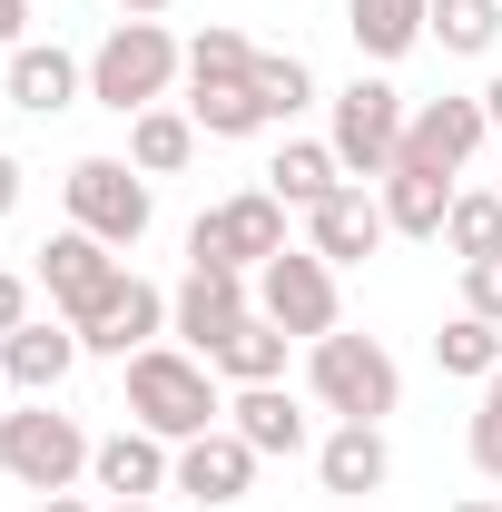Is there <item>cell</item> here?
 Listing matches in <instances>:
<instances>
[{
	"instance_id": "6da1fadb",
	"label": "cell",
	"mask_w": 502,
	"mask_h": 512,
	"mask_svg": "<svg viewBox=\"0 0 502 512\" xmlns=\"http://www.w3.org/2000/svg\"><path fill=\"white\" fill-rule=\"evenodd\" d=\"M128 424H148L158 444H197V434H217V424H227V404H217V365H207V355H178V345L128 355Z\"/></svg>"
},
{
	"instance_id": "7a4b0ae2",
	"label": "cell",
	"mask_w": 502,
	"mask_h": 512,
	"mask_svg": "<svg viewBox=\"0 0 502 512\" xmlns=\"http://www.w3.org/2000/svg\"><path fill=\"white\" fill-rule=\"evenodd\" d=\"M306 384H315V404L335 414V424H384L394 404H404V375H394V355H384L375 335H315L306 345Z\"/></svg>"
},
{
	"instance_id": "3957f363",
	"label": "cell",
	"mask_w": 502,
	"mask_h": 512,
	"mask_svg": "<svg viewBox=\"0 0 502 512\" xmlns=\"http://www.w3.org/2000/svg\"><path fill=\"white\" fill-rule=\"evenodd\" d=\"M188 69V40H168L158 20H119L99 50H89V99L99 109H119V119H138V109H158L168 99V79Z\"/></svg>"
},
{
	"instance_id": "277c9868",
	"label": "cell",
	"mask_w": 502,
	"mask_h": 512,
	"mask_svg": "<svg viewBox=\"0 0 502 512\" xmlns=\"http://www.w3.org/2000/svg\"><path fill=\"white\" fill-rule=\"evenodd\" d=\"M89 434H79V414H60L50 394H30L20 414H0V473L10 483H30V493H69L79 473H89Z\"/></svg>"
},
{
	"instance_id": "5b68a950",
	"label": "cell",
	"mask_w": 502,
	"mask_h": 512,
	"mask_svg": "<svg viewBox=\"0 0 502 512\" xmlns=\"http://www.w3.org/2000/svg\"><path fill=\"white\" fill-rule=\"evenodd\" d=\"M404 119H414V109H404L394 79H355V89L335 99V138H325L335 168H345V178H394V158H404Z\"/></svg>"
},
{
	"instance_id": "8992f818",
	"label": "cell",
	"mask_w": 502,
	"mask_h": 512,
	"mask_svg": "<svg viewBox=\"0 0 502 512\" xmlns=\"http://www.w3.org/2000/svg\"><path fill=\"white\" fill-rule=\"evenodd\" d=\"M60 197H69V227H89L99 247H138L148 217H158V207H148V178H138L128 158H79L60 178Z\"/></svg>"
},
{
	"instance_id": "52a82bcc",
	"label": "cell",
	"mask_w": 502,
	"mask_h": 512,
	"mask_svg": "<svg viewBox=\"0 0 502 512\" xmlns=\"http://www.w3.org/2000/svg\"><path fill=\"white\" fill-rule=\"evenodd\" d=\"M286 256V197L276 188H237L227 207H207L188 227V266H266Z\"/></svg>"
},
{
	"instance_id": "ba28073f",
	"label": "cell",
	"mask_w": 502,
	"mask_h": 512,
	"mask_svg": "<svg viewBox=\"0 0 502 512\" xmlns=\"http://www.w3.org/2000/svg\"><path fill=\"white\" fill-rule=\"evenodd\" d=\"M256 316L266 325H286V335H335V266L315 247H286V256H266L256 266Z\"/></svg>"
},
{
	"instance_id": "9c48e42d",
	"label": "cell",
	"mask_w": 502,
	"mask_h": 512,
	"mask_svg": "<svg viewBox=\"0 0 502 512\" xmlns=\"http://www.w3.org/2000/svg\"><path fill=\"white\" fill-rule=\"evenodd\" d=\"M247 316H256L247 266H188V286L168 296V335H188V355H217Z\"/></svg>"
},
{
	"instance_id": "30bf717a",
	"label": "cell",
	"mask_w": 502,
	"mask_h": 512,
	"mask_svg": "<svg viewBox=\"0 0 502 512\" xmlns=\"http://www.w3.org/2000/svg\"><path fill=\"white\" fill-rule=\"evenodd\" d=\"M493 138V119H483V89L473 99H424L414 119H404V158L394 168H434V178H463V158Z\"/></svg>"
},
{
	"instance_id": "8fae6325",
	"label": "cell",
	"mask_w": 502,
	"mask_h": 512,
	"mask_svg": "<svg viewBox=\"0 0 502 512\" xmlns=\"http://www.w3.org/2000/svg\"><path fill=\"white\" fill-rule=\"evenodd\" d=\"M158 325H168V296H158V286H148V276H109V296H99V306H89V316H79V345H89V355H148V345H158Z\"/></svg>"
},
{
	"instance_id": "7c38bea8",
	"label": "cell",
	"mask_w": 502,
	"mask_h": 512,
	"mask_svg": "<svg viewBox=\"0 0 502 512\" xmlns=\"http://www.w3.org/2000/svg\"><path fill=\"white\" fill-rule=\"evenodd\" d=\"M384 237H394V227H384V197L365 188V178H345L325 207H306V247L325 256V266H365Z\"/></svg>"
},
{
	"instance_id": "4fadbf2b",
	"label": "cell",
	"mask_w": 502,
	"mask_h": 512,
	"mask_svg": "<svg viewBox=\"0 0 502 512\" xmlns=\"http://www.w3.org/2000/svg\"><path fill=\"white\" fill-rule=\"evenodd\" d=\"M109 276H119V247H99L89 227H60L50 247H40V286H50V306L60 325H79L99 296H109Z\"/></svg>"
},
{
	"instance_id": "5bb4252c",
	"label": "cell",
	"mask_w": 502,
	"mask_h": 512,
	"mask_svg": "<svg viewBox=\"0 0 502 512\" xmlns=\"http://www.w3.org/2000/svg\"><path fill=\"white\" fill-rule=\"evenodd\" d=\"M89 483H99L109 503H148V493H168V483H178V453L158 444L148 424H119L109 444L89 453Z\"/></svg>"
},
{
	"instance_id": "9a60e30c",
	"label": "cell",
	"mask_w": 502,
	"mask_h": 512,
	"mask_svg": "<svg viewBox=\"0 0 502 512\" xmlns=\"http://www.w3.org/2000/svg\"><path fill=\"white\" fill-rule=\"evenodd\" d=\"M256 463H266V453H256V444H237V434L217 424V434L178 444V493H188V503H207V512H227V503H247Z\"/></svg>"
},
{
	"instance_id": "2e32d148",
	"label": "cell",
	"mask_w": 502,
	"mask_h": 512,
	"mask_svg": "<svg viewBox=\"0 0 502 512\" xmlns=\"http://www.w3.org/2000/svg\"><path fill=\"white\" fill-rule=\"evenodd\" d=\"M89 345H79V325H20V335H0V375L20 384V394H60L69 384V365H79Z\"/></svg>"
},
{
	"instance_id": "e0dca14e",
	"label": "cell",
	"mask_w": 502,
	"mask_h": 512,
	"mask_svg": "<svg viewBox=\"0 0 502 512\" xmlns=\"http://www.w3.org/2000/svg\"><path fill=\"white\" fill-rule=\"evenodd\" d=\"M227 434L256 453H306L315 444V424H306V404L286 394V384H237V404H227Z\"/></svg>"
},
{
	"instance_id": "ac0fdd59",
	"label": "cell",
	"mask_w": 502,
	"mask_h": 512,
	"mask_svg": "<svg viewBox=\"0 0 502 512\" xmlns=\"http://www.w3.org/2000/svg\"><path fill=\"white\" fill-rule=\"evenodd\" d=\"M79 89H89V60H69L60 40H20V50H10V99H20L30 119H60Z\"/></svg>"
},
{
	"instance_id": "d6986e66",
	"label": "cell",
	"mask_w": 502,
	"mask_h": 512,
	"mask_svg": "<svg viewBox=\"0 0 502 512\" xmlns=\"http://www.w3.org/2000/svg\"><path fill=\"white\" fill-rule=\"evenodd\" d=\"M315 473H325V493H345V503L384 493V473H394V453H384V424H335V434L315 444Z\"/></svg>"
},
{
	"instance_id": "ffe728a7",
	"label": "cell",
	"mask_w": 502,
	"mask_h": 512,
	"mask_svg": "<svg viewBox=\"0 0 502 512\" xmlns=\"http://www.w3.org/2000/svg\"><path fill=\"white\" fill-rule=\"evenodd\" d=\"M375 197H384V227L394 237H434L443 247V217H453V178H434V168H394V178H375Z\"/></svg>"
},
{
	"instance_id": "44dd1931",
	"label": "cell",
	"mask_w": 502,
	"mask_h": 512,
	"mask_svg": "<svg viewBox=\"0 0 502 512\" xmlns=\"http://www.w3.org/2000/svg\"><path fill=\"white\" fill-rule=\"evenodd\" d=\"M345 30L365 60H404L414 40H434V0H345Z\"/></svg>"
},
{
	"instance_id": "7402d4cb",
	"label": "cell",
	"mask_w": 502,
	"mask_h": 512,
	"mask_svg": "<svg viewBox=\"0 0 502 512\" xmlns=\"http://www.w3.org/2000/svg\"><path fill=\"white\" fill-rule=\"evenodd\" d=\"M188 158H197V119H188V109L158 99V109L128 119V168H138V178H178Z\"/></svg>"
},
{
	"instance_id": "603a6c76",
	"label": "cell",
	"mask_w": 502,
	"mask_h": 512,
	"mask_svg": "<svg viewBox=\"0 0 502 512\" xmlns=\"http://www.w3.org/2000/svg\"><path fill=\"white\" fill-rule=\"evenodd\" d=\"M266 188L286 197V207H325V197L345 188V168H335V148H325V138H286V148H276V168H266Z\"/></svg>"
},
{
	"instance_id": "cb8c5ba5",
	"label": "cell",
	"mask_w": 502,
	"mask_h": 512,
	"mask_svg": "<svg viewBox=\"0 0 502 512\" xmlns=\"http://www.w3.org/2000/svg\"><path fill=\"white\" fill-rule=\"evenodd\" d=\"M286 345H296L286 325L247 316V325H237V335H227V345H217V355H207V365H217V375H227V384H276V375H286Z\"/></svg>"
},
{
	"instance_id": "d4e9b609",
	"label": "cell",
	"mask_w": 502,
	"mask_h": 512,
	"mask_svg": "<svg viewBox=\"0 0 502 512\" xmlns=\"http://www.w3.org/2000/svg\"><path fill=\"white\" fill-rule=\"evenodd\" d=\"M256 79V50H247V30H227V20H207L188 40V89H247Z\"/></svg>"
},
{
	"instance_id": "484cf974",
	"label": "cell",
	"mask_w": 502,
	"mask_h": 512,
	"mask_svg": "<svg viewBox=\"0 0 502 512\" xmlns=\"http://www.w3.org/2000/svg\"><path fill=\"white\" fill-rule=\"evenodd\" d=\"M434 365H443V375H473V384H493V365H502V325L463 306V316H453V325L434 335Z\"/></svg>"
},
{
	"instance_id": "4316f807",
	"label": "cell",
	"mask_w": 502,
	"mask_h": 512,
	"mask_svg": "<svg viewBox=\"0 0 502 512\" xmlns=\"http://www.w3.org/2000/svg\"><path fill=\"white\" fill-rule=\"evenodd\" d=\"M256 109H266V128L276 119H296V109H315V69L296 60V50H256Z\"/></svg>"
},
{
	"instance_id": "83f0119b",
	"label": "cell",
	"mask_w": 502,
	"mask_h": 512,
	"mask_svg": "<svg viewBox=\"0 0 502 512\" xmlns=\"http://www.w3.org/2000/svg\"><path fill=\"white\" fill-rule=\"evenodd\" d=\"M434 40L463 50V60H483L502 40V0H434Z\"/></svg>"
},
{
	"instance_id": "f1b7e54d",
	"label": "cell",
	"mask_w": 502,
	"mask_h": 512,
	"mask_svg": "<svg viewBox=\"0 0 502 512\" xmlns=\"http://www.w3.org/2000/svg\"><path fill=\"white\" fill-rule=\"evenodd\" d=\"M443 247L463 256V266H473V256H502V188H493V197H453V217H443Z\"/></svg>"
},
{
	"instance_id": "f546056e",
	"label": "cell",
	"mask_w": 502,
	"mask_h": 512,
	"mask_svg": "<svg viewBox=\"0 0 502 512\" xmlns=\"http://www.w3.org/2000/svg\"><path fill=\"white\" fill-rule=\"evenodd\" d=\"M188 119L197 138H256L266 109H256V89H188Z\"/></svg>"
},
{
	"instance_id": "4dcf8cb0",
	"label": "cell",
	"mask_w": 502,
	"mask_h": 512,
	"mask_svg": "<svg viewBox=\"0 0 502 512\" xmlns=\"http://www.w3.org/2000/svg\"><path fill=\"white\" fill-rule=\"evenodd\" d=\"M463 306L502 325V256H473V266H463Z\"/></svg>"
},
{
	"instance_id": "1f68e13d",
	"label": "cell",
	"mask_w": 502,
	"mask_h": 512,
	"mask_svg": "<svg viewBox=\"0 0 502 512\" xmlns=\"http://www.w3.org/2000/svg\"><path fill=\"white\" fill-rule=\"evenodd\" d=\"M473 473H483V483H502V404H483V414H473Z\"/></svg>"
},
{
	"instance_id": "d6a6232c",
	"label": "cell",
	"mask_w": 502,
	"mask_h": 512,
	"mask_svg": "<svg viewBox=\"0 0 502 512\" xmlns=\"http://www.w3.org/2000/svg\"><path fill=\"white\" fill-rule=\"evenodd\" d=\"M20 325H30V286L0 266V335H20Z\"/></svg>"
},
{
	"instance_id": "836d02e7",
	"label": "cell",
	"mask_w": 502,
	"mask_h": 512,
	"mask_svg": "<svg viewBox=\"0 0 502 512\" xmlns=\"http://www.w3.org/2000/svg\"><path fill=\"white\" fill-rule=\"evenodd\" d=\"M20 30H30V0H0V50H20Z\"/></svg>"
},
{
	"instance_id": "e575fe53",
	"label": "cell",
	"mask_w": 502,
	"mask_h": 512,
	"mask_svg": "<svg viewBox=\"0 0 502 512\" xmlns=\"http://www.w3.org/2000/svg\"><path fill=\"white\" fill-rule=\"evenodd\" d=\"M20 178H30V168H20V158H10V148H0V217H10V207H20Z\"/></svg>"
},
{
	"instance_id": "d590c367",
	"label": "cell",
	"mask_w": 502,
	"mask_h": 512,
	"mask_svg": "<svg viewBox=\"0 0 502 512\" xmlns=\"http://www.w3.org/2000/svg\"><path fill=\"white\" fill-rule=\"evenodd\" d=\"M483 119H493V138H502V69L483 79Z\"/></svg>"
},
{
	"instance_id": "8d00e7d4",
	"label": "cell",
	"mask_w": 502,
	"mask_h": 512,
	"mask_svg": "<svg viewBox=\"0 0 502 512\" xmlns=\"http://www.w3.org/2000/svg\"><path fill=\"white\" fill-rule=\"evenodd\" d=\"M40 512H89V503H79V493H40Z\"/></svg>"
},
{
	"instance_id": "74e56055",
	"label": "cell",
	"mask_w": 502,
	"mask_h": 512,
	"mask_svg": "<svg viewBox=\"0 0 502 512\" xmlns=\"http://www.w3.org/2000/svg\"><path fill=\"white\" fill-rule=\"evenodd\" d=\"M119 10H128V20H158V10H168V0H119Z\"/></svg>"
},
{
	"instance_id": "f35d334b",
	"label": "cell",
	"mask_w": 502,
	"mask_h": 512,
	"mask_svg": "<svg viewBox=\"0 0 502 512\" xmlns=\"http://www.w3.org/2000/svg\"><path fill=\"white\" fill-rule=\"evenodd\" d=\"M483 404H502V365H493V384H483Z\"/></svg>"
},
{
	"instance_id": "ab89813d",
	"label": "cell",
	"mask_w": 502,
	"mask_h": 512,
	"mask_svg": "<svg viewBox=\"0 0 502 512\" xmlns=\"http://www.w3.org/2000/svg\"><path fill=\"white\" fill-rule=\"evenodd\" d=\"M453 512H502V503H483V493H473V503H453Z\"/></svg>"
},
{
	"instance_id": "60d3db41",
	"label": "cell",
	"mask_w": 502,
	"mask_h": 512,
	"mask_svg": "<svg viewBox=\"0 0 502 512\" xmlns=\"http://www.w3.org/2000/svg\"><path fill=\"white\" fill-rule=\"evenodd\" d=\"M109 512H158V503H109Z\"/></svg>"
}]
</instances>
